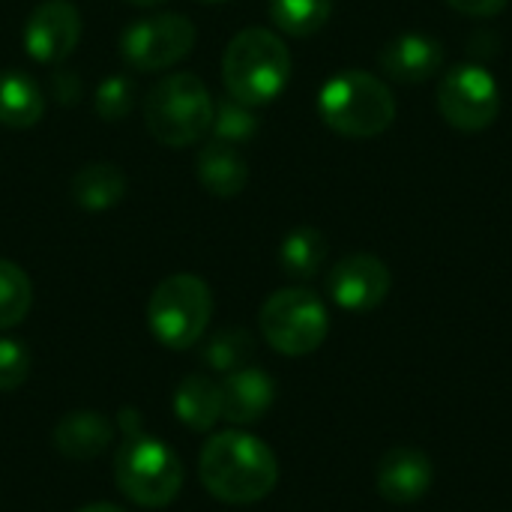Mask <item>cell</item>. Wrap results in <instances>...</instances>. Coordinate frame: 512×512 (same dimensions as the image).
<instances>
[{"label":"cell","instance_id":"1","mask_svg":"<svg viewBox=\"0 0 512 512\" xmlns=\"http://www.w3.org/2000/svg\"><path fill=\"white\" fill-rule=\"evenodd\" d=\"M198 477L204 489L234 507L264 501L279 483L276 453L249 432H219L213 435L198 456Z\"/></svg>","mask_w":512,"mask_h":512},{"label":"cell","instance_id":"2","mask_svg":"<svg viewBox=\"0 0 512 512\" xmlns=\"http://www.w3.org/2000/svg\"><path fill=\"white\" fill-rule=\"evenodd\" d=\"M222 78L228 96L237 102L258 108L273 102L291 78V51L267 27H246L240 30L222 57Z\"/></svg>","mask_w":512,"mask_h":512},{"label":"cell","instance_id":"3","mask_svg":"<svg viewBox=\"0 0 512 512\" xmlns=\"http://www.w3.org/2000/svg\"><path fill=\"white\" fill-rule=\"evenodd\" d=\"M321 120L345 138H375L396 120L393 90L366 69L333 75L318 93Z\"/></svg>","mask_w":512,"mask_h":512},{"label":"cell","instance_id":"4","mask_svg":"<svg viewBox=\"0 0 512 512\" xmlns=\"http://www.w3.org/2000/svg\"><path fill=\"white\" fill-rule=\"evenodd\" d=\"M213 96L192 72H174L150 87L144 99V126L165 147L198 144L213 126Z\"/></svg>","mask_w":512,"mask_h":512},{"label":"cell","instance_id":"5","mask_svg":"<svg viewBox=\"0 0 512 512\" xmlns=\"http://www.w3.org/2000/svg\"><path fill=\"white\" fill-rule=\"evenodd\" d=\"M183 480L186 474L177 453L159 438H150L144 432L126 435V441L114 456L117 489L144 510L168 507L180 495Z\"/></svg>","mask_w":512,"mask_h":512},{"label":"cell","instance_id":"6","mask_svg":"<svg viewBox=\"0 0 512 512\" xmlns=\"http://www.w3.org/2000/svg\"><path fill=\"white\" fill-rule=\"evenodd\" d=\"M213 291L201 276L174 273L162 279L147 300V324L159 345L171 351L192 348L210 327Z\"/></svg>","mask_w":512,"mask_h":512},{"label":"cell","instance_id":"7","mask_svg":"<svg viewBox=\"0 0 512 512\" xmlns=\"http://www.w3.org/2000/svg\"><path fill=\"white\" fill-rule=\"evenodd\" d=\"M264 342L285 357H306L318 351L330 333V315L309 288H282L270 294L258 315Z\"/></svg>","mask_w":512,"mask_h":512},{"label":"cell","instance_id":"8","mask_svg":"<svg viewBox=\"0 0 512 512\" xmlns=\"http://www.w3.org/2000/svg\"><path fill=\"white\" fill-rule=\"evenodd\" d=\"M195 24L180 12L132 21L120 36V57L138 72H159L183 60L195 45Z\"/></svg>","mask_w":512,"mask_h":512},{"label":"cell","instance_id":"9","mask_svg":"<svg viewBox=\"0 0 512 512\" xmlns=\"http://www.w3.org/2000/svg\"><path fill=\"white\" fill-rule=\"evenodd\" d=\"M438 111L453 129L480 132L492 126L501 111L498 81L480 63L453 66L438 84Z\"/></svg>","mask_w":512,"mask_h":512},{"label":"cell","instance_id":"10","mask_svg":"<svg viewBox=\"0 0 512 512\" xmlns=\"http://www.w3.org/2000/svg\"><path fill=\"white\" fill-rule=\"evenodd\" d=\"M393 288V273L390 267L369 252H357L342 258L330 276H327V291L339 309L348 312H372L378 309Z\"/></svg>","mask_w":512,"mask_h":512},{"label":"cell","instance_id":"11","mask_svg":"<svg viewBox=\"0 0 512 512\" xmlns=\"http://www.w3.org/2000/svg\"><path fill=\"white\" fill-rule=\"evenodd\" d=\"M81 39V12L69 0H42L24 24V48L36 63H63Z\"/></svg>","mask_w":512,"mask_h":512},{"label":"cell","instance_id":"12","mask_svg":"<svg viewBox=\"0 0 512 512\" xmlns=\"http://www.w3.org/2000/svg\"><path fill=\"white\" fill-rule=\"evenodd\" d=\"M435 480V468L432 459L408 444H399L393 450H387L378 462L375 471V489L387 504H417L420 498H426V492L432 489Z\"/></svg>","mask_w":512,"mask_h":512},{"label":"cell","instance_id":"13","mask_svg":"<svg viewBox=\"0 0 512 512\" xmlns=\"http://www.w3.org/2000/svg\"><path fill=\"white\" fill-rule=\"evenodd\" d=\"M276 399V384L264 369L240 366L219 381V405L222 420L231 426H252L258 423Z\"/></svg>","mask_w":512,"mask_h":512},{"label":"cell","instance_id":"14","mask_svg":"<svg viewBox=\"0 0 512 512\" xmlns=\"http://www.w3.org/2000/svg\"><path fill=\"white\" fill-rule=\"evenodd\" d=\"M444 66V45L429 33H402L381 48V69L402 84L429 81Z\"/></svg>","mask_w":512,"mask_h":512},{"label":"cell","instance_id":"15","mask_svg":"<svg viewBox=\"0 0 512 512\" xmlns=\"http://www.w3.org/2000/svg\"><path fill=\"white\" fill-rule=\"evenodd\" d=\"M54 450L72 462H90L102 456L114 441V426L105 414L96 411H72L57 420L51 432Z\"/></svg>","mask_w":512,"mask_h":512},{"label":"cell","instance_id":"16","mask_svg":"<svg viewBox=\"0 0 512 512\" xmlns=\"http://www.w3.org/2000/svg\"><path fill=\"white\" fill-rule=\"evenodd\" d=\"M198 180L216 198H234L249 183V165L237 147L213 141L198 156Z\"/></svg>","mask_w":512,"mask_h":512},{"label":"cell","instance_id":"17","mask_svg":"<svg viewBox=\"0 0 512 512\" xmlns=\"http://www.w3.org/2000/svg\"><path fill=\"white\" fill-rule=\"evenodd\" d=\"M174 414L192 432H210L222 420L219 384L201 372L186 375L174 390Z\"/></svg>","mask_w":512,"mask_h":512},{"label":"cell","instance_id":"18","mask_svg":"<svg viewBox=\"0 0 512 512\" xmlns=\"http://www.w3.org/2000/svg\"><path fill=\"white\" fill-rule=\"evenodd\" d=\"M69 192L90 213L111 210L126 195V177L114 162H87L72 174Z\"/></svg>","mask_w":512,"mask_h":512},{"label":"cell","instance_id":"19","mask_svg":"<svg viewBox=\"0 0 512 512\" xmlns=\"http://www.w3.org/2000/svg\"><path fill=\"white\" fill-rule=\"evenodd\" d=\"M45 111V96L42 87L18 72V69H6L0 72V123L9 129H30L42 120Z\"/></svg>","mask_w":512,"mask_h":512},{"label":"cell","instance_id":"20","mask_svg":"<svg viewBox=\"0 0 512 512\" xmlns=\"http://www.w3.org/2000/svg\"><path fill=\"white\" fill-rule=\"evenodd\" d=\"M327 261V240L318 228H294L279 246V264L294 279H312Z\"/></svg>","mask_w":512,"mask_h":512},{"label":"cell","instance_id":"21","mask_svg":"<svg viewBox=\"0 0 512 512\" xmlns=\"http://www.w3.org/2000/svg\"><path fill=\"white\" fill-rule=\"evenodd\" d=\"M333 12V0H270V21L288 36L318 33Z\"/></svg>","mask_w":512,"mask_h":512},{"label":"cell","instance_id":"22","mask_svg":"<svg viewBox=\"0 0 512 512\" xmlns=\"http://www.w3.org/2000/svg\"><path fill=\"white\" fill-rule=\"evenodd\" d=\"M255 354V339L249 330L243 327H225L219 333H213L204 345V366L213 369V372H234L240 366L249 363V357Z\"/></svg>","mask_w":512,"mask_h":512},{"label":"cell","instance_id":"23","mask_svg":"<svg viewBox=\"0 0 512 512\" xmlns=\"http://www.w3.org/2000/svg\"><path fill=\"white\" fill-rule=\"evenodd\" d=\"M30 306H33L30 276L18 264L0 258V330L21 324L27 318Z\"/></svg>","mask_w":512,"mask_h":512},{"label":"cell","instance_id":"24","mask_svg":"<svg viewBox=\"0 0 512 512\" xmlns=\"http://www.w3.org/2000/svg\"><path fill=\"white\" fill-rule=\"evenodd\" d=\"M213 141H222V144H246L255 138L258 132V117L252 114L249 105L237 102L234 96H222L213 108Z\"/></svg>","mask_w":512,"mask_h":512},{"label":"cell","instance_id":"25","mask_svg":"<svg viewBox=\"0 0 512 512\" xmlns=\"http://www.w3.org/2000/svg\"><path fill=\"white\" fill-rule=\"evenodd\" d=\"M135 105V84L126 78V75H111L105 78L99 87H96V96H93V111L114 123V120H123Z\"/></svg>","mask_w":512,"mask_h":512},{"label":"cell","instance_id":"26","mask_svg":"<svg viewBox=\"0 0 512 512\" xmlns=\"http://www.w3.org/2000/svg\"><path fill=\"white\" fill-rule=\"evenodd\" d=\"M30 375V354L15 339H0V393H15Z\"/></svg>","mask_w":512,"mask_h":512},{"label":"cell","instance_id":"27","mask_svg":"<svg viewBox=\"0 0 512 512\" xmlns=\"http://www.w3.org/2000/svg\"><path fill=\"white\" fill-rule=\"evenodd\" d=\"M48 90L51 96L60 102V105H75L84 93V84L78 78V72L72 69H54L51 72V81H48Z\"/></svg>","mask_w":512,"mask_h":512},{"label":"cell","instance_id":"28","mask_svg":"<svg viewBox=\"0 0 512 512\" xmlns=\"http://www.w3.org/2000/svg\"><path fill=\"white\" fill-rule=\"evenodd\" d=\"M447 3L456 12L471 15V18H492V15H498L507 6V0H447Z\"/></svg>","mask_w":512,"mask_h":512},{"label":"cell","instance_id":"29","mask_svg":"<svg viewBox=\"0 0 512 512\" xmlns=\"http://www.w3.org/2000/svg\"><path fill=\"white\" fill-rule=\"evenodd\" d=\"M78 512H129V510H123V507H117V504H90V507H81Z\"/></svg>","mask_w":512,"mask_h":512},{"label":"cell","instance_id":"30","mask_svg":"<svg viewBox=\"0 0 512 512\" xmlns=\"http://www.w3.org/2000/svg\"><path fill=\"white\" fill-rule=\"evenodd\" d=\"M129 3H135V6H159L165 0H129Z\"/></svg>","mask_w":512,"mask_h":512},{"label":"cell","instance_id":"31","mask_svg":"<svg viewBox=\"0 0 512 512\" xmlns=\"http://www.w3.org/2000/svg\"><path fill=\"white\" fill-rule=\"evenodd\" d=\"M204 3H222V0H204Z\"/></svg>","mask_w":512,"mask_h":512}]
</instances>
